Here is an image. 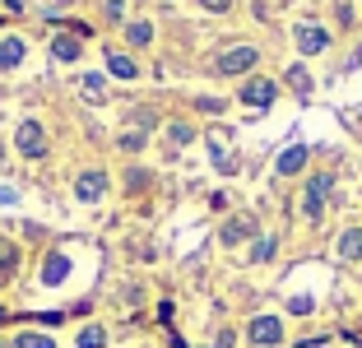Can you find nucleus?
I'll list each match as a JSON object with an SVG mask.
<instances>
[{
	"instance_id": "obj_28",
	"label": "nucleus",
	"mask_w": 362,
	"mask_h": 348,
	"mask_svg": "<svg viewBox=\"0 0 362 348\" xmlns=\"http://www.w3.org/2000/svg\"><path fill=\"white\" fill-rule=\"evenodd\" d=\"M200 5H204V10H214V14H223L228 5H233V0H200Z\"/></svg>"
},
{
	"instance_id": "obj_10",
	"label": "nucleus",
	"mask_w": 362,
	"mask_h": 348,
	"mask_svg": "<svg viewBox=\"0 0 362 348\" xmlns=\"http://www.w3.org/2000/svg\"><path fill=\"white\" fill-rule=\"evenodd\" d=\"M65 274H70V255L52 251V255H47V265H42V284L56 288V284H65Z\"/></svg>"
},
{
	"instance_id": "obj_13",
	"label": "nucleus",
	"mask_w": 362,
	"mask_h": 348,
	"mask_svg": "<svg viewBox=\"0 0 362 348\" xmlns=\"http://www.w3.org/2000/svg\"><path fill=\"white\" fill-rule=\"evenodd\" d=\"M52 56H56V61H79V37L56 33V37H52Z\"/></svg>"
},
{
	"instance_id": "obj_25",
	"label": "nucleus",
	"mask_w": 362,
	"mask_h": 348,
	"mask_svg": "<svg viewBox=\"0 0 362 348\" xmlns=\"http://www.w3.org/2000/svg\"><path fill=\"white\" fill-rule=\"evenodd\" d=\"M107 19H112V23L126 19V0H107Z\"/></svg>"
},
{
	"instance_id": "obj_16",
	"label": "nucleus",
	"mask_w": 362,
	"mask_h": 348,
	"mask_svg": "<svg viewBox=\"0 0 362 348\" xmlns=\"http://www.w3.org/2000/svg\"><path fill=\"white\" fill-rule=\"evenodd\" d=\"M14 269H19V246L0 237V279H10Z\"/></svg>"
},
{
	"instance_id": "obj_3",
	"label": "nucleus",
	"mask_w": 362,
	"mask_h": 348,
	"mask_svg": "<svg viewBox=\"0 0 362 348\" xmlns=\"http://www.w3.org/2000/svg\"><path fill=\"white\" fill-rule=\"evenodd\" d=\"M246 339L256 348H279L284 344V320L279 316H256L251 325H246Z\"/></svg>"
},
{
	"instance_id": "obj_4",
	"label": "nucleus",
	"mask_w": 362,
	"mask_h": 348,
	"mask_svg": "<svg viewBox=\"0 0 362 348\" xmlns=\"http://www.w3.org/2000/svg\"><path fill=\"white\" fill-rule=\"evenodd\" d=\"M330 186H334L330 172H316V177H311L307 195H302V214H307V219H320V214H325V195H330Z\"/></svg>"
},
{
	"instance_id": "obj_15",
	"label": "nucleus",
	"mask_w": 362,
	"mask_h": 348,
	"mask_svg": "<svg viewBox=\"0 0 362 348\" xmlns=\"http://www.w3.org/2000/svg\"><path fill=\"white\" fill-rule=\"evenodd\" d=\"M339 255L344 260H362V228H349L339 237Z\"/></svg>"
},
{
	"instance_id": "obj_22",
	"label": "nucleus",
	"mask_w": 362,
	"mask_h": 348,
	"mask_svg": "<svg viewBox=\"0 0 362 348\" xmlns=\"http://www.w3.org/2000/svg\"><path fill=\"white\" fill-rule=\"evenodd\" d=\"M288 311H293V316H311V311H316V302H311V297H293V302H288Z\"/></svg>"
},
{
	"instance_id": "obj_21",
	"label": "nucleus",
	"mask_w": 362,
	"mask_h": 348,
	"mask_svg": "<svg viewBox=\"0 0 362 348\" xmlns=\"http://www.w3.org/2000/svg\"><path fill=\"white\" fill-rule=\"evenodd\" d=\"M168 139H172V144H191V139H195V130H191V126H181V121H177V126L168 130Z\"/></svg>"
},
{
	"instance_id": "obj_24",
	"label": "nucleus",
	"mask_w": 362,
	"mask_h": 348,
	"mask_svg": "<svg viewBox=\"0 0 362 348\" xmlns=\"http://www.w3.org/2000/svg\"><path fill=\"white\" fill-rule=\"evenodd\" d=\"M121 149H126V153H135V149H144V135H139V130H130V135H121Z\"/></svg>"
},
{
	"instance_id": "obj_11",
	"label": "nucleus",
	"mask_w": 362,
	"mask_h": 348,
	"mask_svg": "<svg viewBox=\"0 0 362 348\" xmlns=\"http://www.w3.org/2000/svg\"><path fill=\"white\" fill-rule=\"evenodd\" d=\"M107 74H117V79H139V65L130 61L126 52H107Z\"/></svg>"
},
{
	"instance_id": "obj_17",
	"label": "nucleus",
	"mask_w": 362,
	"mask_h": 348,
	"mask_svg": "<svg viewBox=\"0 0 362 348\" xmlns=\"http://www.w3.org/2000/svg\"><path fill=\"white\" fill-rule=\"evenodd\" d=\"M79 88H84L88 103H103V98H107V79H103V74H84V79H79Z\"/></svg>"
},
{
	"instance_id": "obj_12",
	"label": "nucleus",
	"mask_w": 362,
	"mask_h": 348,
	"mask_svg": "<svg viewBox=\"0 0 362 348\" xmlns=\"http://www.w3.org/2000/svg\"><path fill=\"white\" fill-rule=\"evenodd\" d=\"M23 37H0V70H14V65L23 61Z\"/></svg>"
},
{
	"instance_id": "obj_23",
	"label": "nucleus",
	"mask_w": 362,
	"mask_h": 348,
	"mask_svg": "<svg viewBox=\"0 0 362 348\" xmlns=\"http://www.w3.org/2000/svg\"><path fill=\"white\" fill-rule=\"evenodd\" d=\"M126 186H130V190H144V186H149V172H144V168H130Z\"/></svg>"
},
{
	"instance_id": "obj_5",
	"label": "nucleus",
	"mask_w": 362,
	"mask_h": 348,
	"mask_svg": "<svg viewBox=\"0 0 362 348\" xmlns=\"http://www.w3.org/2000/svg\"><path fill=\"white\" fill-rule=\"evenodd\" d=\"M325 47H330V28H320V23H298V52L302 56H320L325 52Z\"/></svg>"
},
{
	"instance_id": "obj_9",
	"label": "nucleus",
	"mask_w": 362,
	"mask_h": 348,
	"mask_svg": "<svg viewBox=\"0 0 362 348\" xmlns=\"http://www.w3.org/2000/svg\"><path fill=\"white\" fill-rule=\"evenodd\" d=\"M251 232H256V219H246V214H242V219H228L223 228H218V242H223V246H237V242H246Z\"/></svg>"
},
{
	"instance_id": "obj_18",
	"label": "nucleus",
	"mask_w": 362,
	"mask_h": 348,
	"mask_svg": "<svg viewBox=\"0 0 362 348\" xmlns=\"http://www.w3.org/2000/svg\"><path fill=\"white\" fill-rule=\"evenodd\" d=\"M288 84H293V93L307 98V93H311V74H307V65H288Z\"/></svg>"
},
{
	"instance_id": "obj_27",
	"label": "nucleus",
	"mask_w": 362,
	"mask_h": 348,
	"mask_svg": "<svg viewBox=\"0 0 362 348\" xmlns=\"http://www.w3.org/2000/svg\"><path fill=\"white\" fill-rule=\"evenodd\" d=\"M269 255H274V237H265V242L256 246V260H269Z\"/></svg>"
},
{
	"instance_id": "obj_1",
	"label": "nucleus",
	"mask_w": 362,
	"mask_h": 348,
	"mask_svg": "<svg viewBox=\"0 0 362 348\" xmlns=\"http://www.w3.org/2000/svg\"><path fill=\"white\" fill-rule=\"evenodd\" d=\"M256 61H260L256 47H251V42H237V47H228V52H218L214 70H218V74H246V70H256Z\"/></svg>"
},
{
	"instance_id": "obj_2",
	"label": "nucleus",
	"mask_w": 362,
	"mask_h": 348,
	"mask_svg": "<svg viewBox=\"0 0 362 348\" xmlns=\"http://www.w3.org/2000/svg\"><path fill=\"white\" fill-rule=\"evenodd\" d=\"M14 149H19L23 158H47V130H42V121H23L19 135H14Z\"/></svg>"
},
{
	"instance_id": "obj_26",
	"label": "nucleus",
	"mask_w": 362,
	"mask_h": 348,
	"mask_svg": "<svg viewBox=\"0 0 362 348\" xmlns=\"http://www.w3.org/2000/svg\"><path fill=\"white\" fill-rule=\"evenodd\" d=\"M233 339H237V335H233V330H218V339H214V344H209V348H233Z\"/></svg>"
},
{
	"instance_id": "obj_20",
	"label": "nucleus",
	"mask_w": 362,
	"mask_h": 348,
	"mask_svg": "<svg viewBox=\"0 0 362 348\" xmlns=\"http://www.w3.org/2000/svg\"><path fill=\"white\" fill-rule=\"evenodd\" d=\"M14 344H19V348H56V344H52L47 335H33V330H28V335H19Z\"/></svg>"
},
{
	"instance_id": "obj_19",
	"label": "nucleus",
	"mask_w": 362,
	"mask_h": 348,
	"mask_svg": "<svg viewBox=\"0 0 362 348\" xmlns=\"http://www.w3.org/2000/svg\"><path fill=\"white\" fill-rule=\"evenodd\" d=\"M107 344V330L103 325H88L84 335H79V348H103Z\"/></svg>"
},
{
	"instance_id": "obj_8",
	"label": "nucleus",
	"mask_w": 362,
	"mask_h": 348,
	"mask_svg": "<svg viewBox=\"0 0 362 348\" xmlns=\"http://www.w3.org/2000/svg\"><path fill=\"white\" fill-rule=\"evenodd\" d=\"M307 158H311V149H307V144H293V149H284V153H279L274 172H279V177H293V172L307 168Z\"/></svg>"
},
{
	"instance_id": "obj_6",
	"label": "nucleus",
	"mask_w": 362,
	"mask_h": 348,
	"mask_svg": "<svg viewBox=\"0 0 362 348\" xmlns=\"http://www.w3.org/2000/svg\"><path fill=\"white\" fill-rule=\"evenodd\" d=\"M75 195H79V200H84V204H93V200H103V195H107V172H79V181H75Z\"/></svg>"
},
{
	"instance_id": "obj_7",
	"label": "nucleus",
	"mask_w": 362,
	"mask_h": 348,
	"mask_svg": "<svg viewBox=\"0 0 362 348\" xmlns=\"http://www.w3.org/2000/svg\"><path fill=\"white\" fill-rule=\"evenodd\" d=\"M274 93H279V88L269 84V79H246L237 98H242L246 107H269V103H274Z\"/></svg>"
},
{
	"instance_id": "obj_14",
	"label": "nucleus",
	"mask_w": 362,
	"mask_h": 348,
	"mask_svg": "<svg viewBox=\"0 0 362 348\" xmlns=\"http://www.w3.org/2000/svg\"><path fill=\"white\" fill-rule=\"evenodd\" d=\"M126 42H130V47H149V42H153V23H149V19L126 23Z\"/></svg>"
}]
</instances>
